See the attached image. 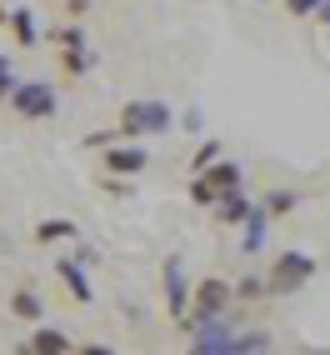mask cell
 I'll return each mask as SVG.
<instances>
[{"instance_id":"1","label":"cell","mask_w":330,"mask_h":355,"mask_svg":"<svg viewBox=\"0 0 330 355\" xmlns=\"http://www.w3.org/2000/svg\"><path fill=\"white\" fill-rule=\"evenodd\" d=\"M241 185H245V171H241V165H235V160H216V165H205V171L191 180V200L205 205V210H216L220 196L241 191Z\"/></svg>"},{"instance_id":"2","label":"cell","mask_w":330,"mask_h":355,"mask_svg":"<svg viewBox=\"0 0 330 355\" xmlns=\"http://www.w3.org/2000/svg\"><path fill=\"white\" fill-rule=\"evenodd\" d=\"M175 125V110L171 105H160V101H130L121 110V135L135 140V135H165Z\"/></svg>"},{"instance_id":"3","label":"cell","mask_w":330,"mask_h":355,"mask_svg":"<svg viewBox=\"0 0 330 355\" xmlns=\"http://www.w3.org/2000/svg\"><path fill=\"white\" fill-rule=\"evenodd\" d=\"M315 275V260L305 255V250H286V255H275V266H270V295H290V291H300L305 280Z\"/></svg>"},{"instance_id":"4","label":"cell","mask_w":330,"mask_h":355,"mask_svg":"<svg viewBox=\"0 0 330 355\" xmlns=\"http://www.w3.org/2000/svg\"><path fill=\"white\" fill-rule=\"evenodd\" d=\"M10 105H15V115H26V121H51L55 115V90L40 85V80H26V85L10 90Z\"/></svg>"},{"instance_id":"5","label":"cell","mask_w":330,"mask_h":355,"mask_svg":"<svg viewBox=\"0 0 330 355\" xmlns=\"http://www.w3.org/2000/svg\"><path fill=\"white\" fill-rule=\"evenodd\" d=\"M230 295H235V291L225 286L220 275H205L200 286H196V315H191V320H205V315H225Z\"/></svg>"},{"instance_id":"6","label":"cell","mask_w":330,"mask_h":355,"mask_svg":"<svg viewBox=\"0 0 330 355\" xmlns=\"http://www.w3.org/2000/svg\"><path fill=\"white\" fill-rule=\"evenodd\" d=\"M196 300V291L185 286V266L180 260H165V305H171V315L185 320V305Z\"/></svg>"},{"instance_id":"7","label":"cell","mask_w":330,"mask_h":355,"mask_svg":"<svg viewBox=\"0 0 330 355\" xmlns=\"http://www.w3.org/2000/svg\"><path fill=\"white\" fill-rule=\"evenodd\" d=\"M146 165H150V155L140 146H110L105 150V171H115V175H140Z\"/></svg>"},{"instance_id":"8","label":"cell","mask_w":330,"mask_h":355,"mask_svg":"<svg viewBox=\"0 0 330 355\" xmlns=\"http://www.w3.org/2000/svg\"><path fill=\"white\" fill-rule=\"evenodd\" d=\"M250 210H255V205H250L241 191H230V196H220V205H216V220H220V225H245Z\"/></svg>"},{"instance_id":"9","label":"cell","mask_w":330,"mask_h":355,"mask_svg":"<svg viewBox=\"0 0 330 355\" xmlns=\"http://www.w3.org/2000/svg\"><path fill=\"white\" fill-rule=\"evenodd\" d=\"M10 311H15V320H26V325H40L45 320V305H40L35 291H15L10 295Z\"/></svg>"},{"instance_id":"10","label":"cell","mask_w":330,"mask_h":355,"mask_svg":"<svg viewBox=\"0 0 330 355\" xmlns=\"http://www.w3.org/2000/svg\"><path fill=\"white\" fill-rule=\"evenodd\" d=\"M266 220H270V210H266V205H255L250 216H245V241H241L245 255H250V250H261V241H266Z\"/></svg>"},{"instance_id":"11","label":"cell","mask_w":330,"mask_h":355,"mask_svg":"<svg viewBox=\"0 0 330 355\" xmlns=\"http://www.w3.org/2000/svg\"><path fill=\"white\" fill-rule=\"evenodd\" d=\"M60 280H65V291L76 295V300L96 295V291H90V280H85V270H80V260H60Z\"/></svg>"},{"instance_id":"12","label":"cell","mask_w":330,"mask_h":355,"mask_svg":"<svg viewBox=\"0 0 330 355\" xmlns=\"http://www.w3.org/2000/svg\"><path fill=\"white\" fill-rule=\"evenodd\" d=\"M31 350H35V355H65V350H70V336H60V330H45V325H40L35 336H31Z\"/></svg>"},{"instance_id":"13","label":"cell","mask_w":330,"mask_h":355,"mask_svg":"<svg viewBox=\"0 0 330 355\" xmlns=\"http://www.w3.org/2000/svg\"><path fill=\"white\" fill-rule=\"evenodd\" d=\"M35 241H40V245H55V241H76V225H70V220H40V225H35Z\"/></svg>"},{"instance_id":"14","label":"cell","mask_w":330,"mask_h":355,"mask_svg":"<svg viewBox=\"0 0 330 355\" xmlns=\"http://www.w3.org/2000/svg\"><path fill=\"white\" fill-rule=\"evenodd\" d=\"M90 65H96V55L85 51V40H76V45H65V70H70V76H85Z\"/></svg>"},{"instance_id":"15","label":"cell","mask_w":330,"mask_h":355,"mask_svg":"<svg viewBox=\"0 0 330 355\" xmlns=\"http://www.w3.org/2000/svg\"><path fill=\"white\" fill-rule=\"evenodd\" d=\"M10 26H15V40H20V45H35V20H31V10H10Z\"/></svg>"},{"instance_id":"16","label":"cell","mask_w":330,"mask_h":355,"mask_svg":"<svg viewBox=\"0 0 330 355\" xmlns=\"http://www.w3.org/2000/svg\"><path fill=\"white\" fill-rule=\"evenodd\" d=\"M266 210H270V216H290V210H295V191H270Z\"/></svg>"},{"instance_id":"17","label":"cell","mask_w":330,"mask_h":355,"mask_svg":"<svg viewBox=\"0 0 330 355\" xmlns=\"http://www.w3.org/2000/svg\"><path fill=\"white\" fill-rule=\"evenodd\" d=\"M235 295H241V300H261V295H270V280H255V275H245L241 286H235Z\"/></svg>"},{"instance_id":"18","label":"cell","mask_w":330,"mask_h":355,"mask_svg":"<svg viewBox=\"0 0 330 355\" xmlns=\"http://www.w3.org/2000/svg\"><path fill=\"white\" fill-rule=\"evenodd\" d=\"M216 160H220V146H216V140H205V146L196 150V160H191V165H196V171H205V165H216Z\"/></svg>"},{"instance_id":"19","label":"cell","mask_w":330,"mask_h":355,"mask_svg":"<svg viewBox=\"0 0 330 355\" xmlns=\"http://www.w3.org/2000/svg\"><path fill=\"white\" fill-rule=\"evenodd\" d=\"M10 90H15V65L0 55V96H10Z\"/></svg>"},{"instance_id":"20","label":"cell","mask_w":330,"mask_h":355,"mask_svg":"<svg viewBox=\"0 0 330 355\" xmlns=\"http://www.w3.org/2000/svg\"><path fill=\"white\" fill-rule=\"evenodd\" d=\"M286 10H290V15H315L320 0H286Z\"/></svg>"},{"instance_id":"21","label":"cell","mask_w":330,"mask_h":355,"mask_svg":"<svg viewBox=\"0 0 330 355\" xmlns=\"http://www.w3.org/2000/svg\"><path fill=\"white\" fill-rule=\"evenodd\" d=\"M110 140H125L121 130H96V135H85V146H110Z\"/></svg>"},{"instance_id":"22","label":"cell","mask_w":330,"mask_h":355,"mask_svg":"<svg viewBox=\"0 0 330 355\" xmlns=\"http://www.w3.org/2000/svg\"><path fill=\"white\" fill-rule=\"evenodd\" d=\"M320 20H325V26H330V0H320V10H315Z\"/></svg>"}]
</instances>
